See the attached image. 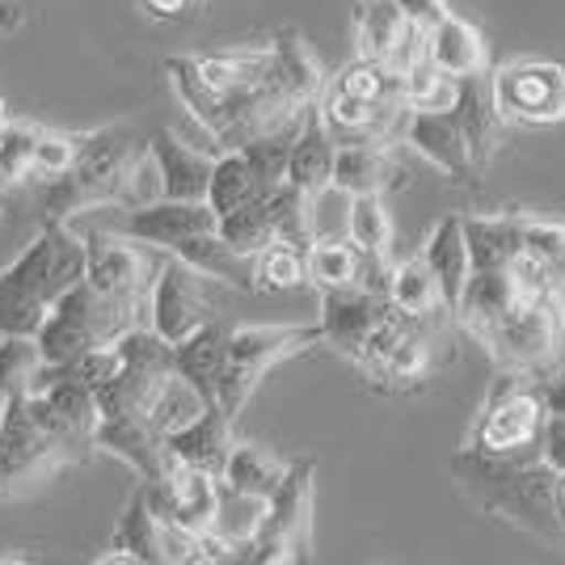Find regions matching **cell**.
I'll list each match as a JSON object with an SVG mask.
<instances>
[{
  "instance_id": "cell-1",
  "label": "cell",
  "mask_w": 565,
  "mask_h": 565,
  "mask_svg": "<svg viewBox=\"0 0 565 565\" xmlns=\"http://www.w3.org/2000/svg\"><path fill=\"white\" fill-rule=\"evenodd\" d=\"M115 376L97 388V430L94 448L110 451L140 481L166 477V435L203 409L178 372L173 347L157 330L136 326L115 342Z\"/></svg>"
},
{
  "instance_id": "cell-2",
  "label": "cell",
  "mask_w": 565,
  "mask_h": 565,
  "mask_svg": "<svg viewBox=\"0 0 565 565\" xmlns=\"http://www.w3.org/2000/svg\"><path fill=\"white\" fill-rule=\"evenodd\" d=\"M451 477L486 515L507 519L519 532L541 536L548 544L565 541L557 502H553L557 472L544 465L536 444H523L511 451H481L465 444L451 456Z\"/></svg>"
},
{
  "instance_id": "cell-3",
  "label": "cell",
  "mask_w": 565,
  "mask_h": 565,
  "mask_svg": "<svg viewBox=\"0 0 565 565\" xmlns=\"http://www.w3.org/2000/svg\"><path fill=\"white\" fill-rule=\"evenodd\" d=\"M85 275V241L68 220H43V233L0 270V333L34 338L55 300Z\"/></svg>"
},
{
  "instance_id": "cell-4",
  "label": "cell",
  "mask_w": 565,
  "mask_h": 565,
  "mask_svg": "<svg viewBox=\"0 0 565 565\" xmlns=\"http://www.w3.org/2000/svg\"><path fill=\"white\" fill-rule=\"evenodd\" d=\"M140 169L143 161L127 127L85 131L76 161L43 186V220H72L76 212L106 203H136Z\"/></svg>"
},
{
  "instance_id": "cell-5",
  "label": "cell",
  "mask_w": 565,
  "mask_h": 565,
  "mask_svg": "<svg viewBox=\"0 0 565 565\" xmlns=\"http://www.w3.org/2000/svg\"><path fill=\"white\" fill-rule=\"evenodd\" d=\"M76 460H89V456L51 423L47 409L39 405L30 388L4 401V414H0V498L18 494V490L60 472L64 465H76Z\"/></svg>"
},
{
  "instance_id": "cell-6",
  "label": "cell",
  "mask_w": 565,
  "mask_h": 565,
  "mask_svg": "<svg viewBox=\"0 0 565 565\" xmlns=\"http://www.w3.org/2000/svg\"><path fill=\"white\" fill-rule=\"evenodd\" d=\"M136 326H148V308L106 300L85 282V275L72 282L68 291L55 300L47 321L34 333V347L43 363H68L76 354L94 347H115L118 338Z\"/></svg>"
},
{
  "instance_id": "cell-7",
  "label": "cell",
  "mask_w": 565,
  "mask_h": 565,
  "mask_svg": "<svg viewBox=\"0 0 565 565\" xmlns=\"http://www.w3.org/2000/svg\"><path fill=\"white\" fill-rule=\"evenodd\" d=\"M312 472L317 465L308 456L282 469V481L266 498L258 532L236 548V562L291 565L312 557Z\"/></svg>"
},
{
  "instance_id": "cell-8",
  "label": "cell",
  "mask_w": 565,
  "mask_h": 565,
  "mask_svg": "<svg viewBox=\"0 0 565 565\" xmlns=\"http://www.w3.org/2000/svg\"><path fill=\"white\" fill-rule=\"evenodd\" d=\"M498 372L523 380L548 376L562 363V308L557 296H532L519 300L507 317H498L490 330L477 338Z\"/></svg>"
},
{
  "instance_id": "cell-9",
  "label": "cell",
  "mask_w": 565,
  "mask_h": 565,
  "mask_svg": "<svg viewBox=\"0 0 565 565\" xmlns=\"http://www.w3.org/2000/svg\"><path fill=\"white\" fill-rule=\"evenodd\" d=\"M321 347V326H245L228 330V351H224V372L215 384V405L236 423L245 401L258 393V384L279 367L282 359Z\"/></svg>"
},
{
  "instance_id": "cell-10",
  "label": "cell",
  "mask_w": 565,
  "mask_h": 565,
  "mask_svg": "<svg viewBox=\"0 0 565 565\" xmlns=\"http://www.w3.org/2000/svg\"><path fill=\"white\" fill-rule=\"evenodd\" d=\"M490 106L507 127L565 122V68L553 60L502 64L490 81Z\"/></svg>"
},
{
  "instance_id": "cell-11",
  "label": "cell",
  "mask_w": 565,
  "mask_h": 565,
  "mask_svg": "<svg viewBox=\"0 0 565 565\" xmlns=\"http://www.w3.org/2000/svg\"><path fill=\"white\" fill-rule=\"evenodd\" d=\"M81 241H85V282L97 296L148 308V291H152L157 266H161L148 254V245L122 233H106V228H94Z\"/></svg>"
},
{
  "instance_id": "cell-12",
  "label": "cell",
  "mask_w": 565,
  "mask_h": 565,
  "mask_svg": "<svg viewBox=\"0 0 565 565\" xmlns=\"http://www.w3.org/2000/svg\"><path fill=\"white\" fill-rule=\"evenodd\" d=\"M536 380L523 376H502L494 380L490 397L477 414V426L469 435V448L481 451H511L523 444H536V430L544 418V401L541 388H532Z\"/></svg>"
},
{
  "instance_id": "cell-13",
  "label": "cell",
  "mask_w": 565,
  "mask_h": 565,
  "mask_svg": "<svg viewBox=\"0 0 565 565\" xmlns=\"http://www.w3.org/2000/svg\"><path fill=\"white\" fill-rule=\"evenodd\" d=\"M203 321H212V305L203 296V275L186 262L166 258L157 266V279L148 291V330H157L173 347Z\"/></svg>"
},
{
  "instance_id": "cell-14",
  "label": "cell",
  "mask_w": 565,
  "mask_h": 565,
  "mask_svg": "<svg viewBox=\"0 0 565 565\" xmlns=\"http://www.w3.org/2000/svg\"><path fill=\"white\" fill-rule=\"evenodd\" d=\"M423 34L397 9V0H359L354 9V51L393 72H405L423 60Z\"/></svg>"
},
{
  "instance_id": "cell-15",
  "label": "cell",
  "mask_w": 565,
  "mask_h": 565,
  "mask_svg": "<svg viewBox=\"0 0 565 565\" xmlns=\"http://www.w3.org/2000/svg\"><path fill=\"white\" fill-rule=\"evenodd\" d=\"M388 296L372 291L363 282H342V287H321V347H333L354 363V354L363 351V342L372 338L384 312H388Z\"/></svg>"
},
{
  "instance_id": "cell-16",
  "label": "cell",
  "mask_w": 565,
  "mask_h": 565,
  "mask_svg": "<svg viewBox=\"0 0 565 565\" xmlns=\"http://www.w3.org/2000/svg\"><path fill=\"white\" fill-rule=\"evenodd\" d=\"M220 215L199 199V203H186V199H157V203H140L136 212L118 224V233L140 241L148 249H161L169 254L178 241H186L194 233H215Z\"/></svg>"
},
{
  "instance_id": "cell-17",
  "label": "cell",
  "mask_w": 565,
  "mask_h": 565,
  "mask_svg": "<svg viewBox=\"0 0 565 565\" xmlns=\"http://www.w3.org/2000/svg\"><path fill=\"white\" fill-rule=\"evenodd\" d=\"M233 444V418L220 405H203L199 414H190L186 423L173 426L166 435V469L169 465H190V469L220 477Z\"/></svg>"
},
{
  "instance_id": "cell-18",
  "label": "cell",
  "mask_w": 565,
  "mask_h": 565,
  "mask_svg": "<svg viewBox=\"0 0 565 565\" xmlns=\"http://www.w3.org/2000/svg\"><path fill=\"white\" fill-rule=\"evenodd\" d=\"M148 161L157 169L161 199H186V203H207V182H212V152H199L182 143L173 131H152L148 140Z\"/></svg>"
},
{
  "instance_id": "cell-19",
  "label": "cell",
  "mask_w": 565,
  "mask_h": 565,
  "mask_svg": "<svg viewBox=\"0 0 565 565\" xmlns=\"http://www.w3.org/2000/svg\"><path fill=\"white\" fill-rule=\"evenodd\" d=\"M405 143L435 169H444L451 182H472L477 178L451 110H405Z\"/></svg>"
},
{
  "instance_id": "cell-20",
  "label": "cell",
  "mask_w": 565,
  "mask_h": 565,
  "mask_svg": "<svg viewBox=\"0 0 565 565\" xmlns=\"http://www.w3.org/2000/svg\"><path fill=\"white\" fill-rule=\"evenodd\" d=\"M435 354H439L435 321L430 317H414L405 326V333L393 342V351L380 359V367L367 376V384L380 388V393H414L435 372Z\"/></svg>"
},
{
  "instance_id": "cell-21",
  "label": "cell",
  "mask_w": 565,
  "mask_h": 565,
  "mask_svg": "<svg viewBox=\"0 0 565 565\" xmlns=\"http://www.w3.org/2000/svg\"><path fill=\"white\" fill-rule=\"evenodd\" d=\"M401 182H405V169L397 166V157L380 140L338 143L330 186L347 190V194H384Z\"/></svg>"
},
{
  "instance_id": "cell-22",
  "label": "cell",
  "mask_w": 565,
  "mask_h": 565,
  "mask_svg": "<svg viewBox=\"0 0 565 565\" xmlns=\"http://www.w3.org/2000/svg\"><path fill=\"white\" fill-rule=\"evenodd\" d=\"M224 351H228V326L224 321H203L182 342H173V372L178 380L194 388V397L203 405H215V384L224 372Z\"/></svg>"
},
{
  "instance_id": "cell-23",
  "label": "cell",
  "mask_w": 565,
  "mask_h": 565,
  "mask_svg": "<svg viewBox=\"0 0 565 565\" xmlns=\"http://www.w3.org/2000/svg\"><path fill=\"white\" fill-rule=\"evenodd\" d=\"M423 51L435 68L456 76V81L486 76V64H490V51H486V39L477 34V25H469L465 18H451V13H444L435 25H426Z\"/></svg>"
},
{
  "instance_id": "cell-24",
  "label": "cell",
  "mask_w": 565,
  "mask_h": 565,
  "mask_svg": "<svg viewBox=\"0 0 565 565\" xmlns=\"http://www.w3.org/2000/svg\"><path fill=\"white\" fill-rule=\"evenodd\" d=\"M423 262L439 282V305L456 312V300L469 279V245H465V215H444L423 245Z\"/></svg>"
},
{
  "instance_id": "cell-25",
  "label": "cell",
  "mask_w": 565,
  "mask_h": 565,
  "mask_svg": "<svg viewBox=\"0 0 565 565\" xmlns=\"http://www.w3.org/2000/svg\"><path fill=\"white\" fill-rule=\"evenodd\" d=\"M333 152H338V140L330 136V127L321 122L317 106H312V110L305 115V122H300V131H296V140H291L282 182L296 186L300 194H312V190L330 186Z\"/></svg>"
},
{
  "instance_id": "cell-26",
  "label": "cell",
  "mask_w": 565,
  "mask_h": 565,
  "mask_svg": "<svg viewBox=\"0 0 565 565\" xmlns=\"http://www.w3.org/2000/svg\"><path fill=\"white\" fill-rule=\"evenodd\" d=\"M451 118L465 136V148L472 157V169H486L494 161L498 143H502V118L494 115L490 97L481 94V76H465L460 94L451 102Z\"/></svg>"
},
{
  "instance_id": "cell-27",
  "label": "cell",
  "mask_w": 565,
  "mask_h": 565,
  "mask_svg": "<svg viewBox=\"0 0 565 565\" xmlns=\"http://www.w3.org/2000/svg\"><path fill=\"white\" fill-rule=\"evenodd\" d=\"M97 562H140V565H166V548H161V519L152 515L143 486L131 494L127 511L118 519L115 536H110V553H102Z\"/></svg>"
},
{
  "instance_id": "cell-28",
  "label": "cell",
  "mask_w": 565,
  "mask_h": 565,
  "mask_svg": "<svg viewBox=\"0 0 565 565\" xmlns=\"http://www.w3.org/2000/svg\"><path fill=\"white\" fill-rule=\"evenodd\" d=\"M270 190H279V186H266L258 178V169L245 161L241 148H224L212 166L207 207H212L215 215H228V212H236V207H245V203H254V199H266Z\"/></svg>"
},
{
  "instance_id": "cell-29",
  "label": "cell",
  "mask_w": 565,
  "mask_h": 565,
  "mask_svg": "<svg viewBox=\"0 0 565 565\" xmlns=\"http://www.w3.org/2000/svg\"><path fill=\"white\" fill-rule=\"evenodd\" d=\"M465 245L472 266H511L523 249L519 215H465Z\"/></svg>"
},
{
  "instance_id": "cell-30",
  "label": "cell",
  "mask_w": 565,
  "mask_h": 565,
  "mask_svg": "<svg viewBox=\"0 0 565 565\" xmlns=\"http://www.w3.org/2000/svg\"><path fill=\"white\" fill-rule=\"evenodd\" d=\"M199 81L212 89V94H236V89H249L258 85L262 76L270 72V47L258 51H224V55H190Z\"/></svg>"
},
{
  "instance_id": "cell-31",
  "label": "cell",
  "mask_w": 565,
  "mask_h": 565,
  "mask_svg": "<svg viewBox=\"0 0 565 565\" xmlns=\"http://www.w3.org/2000/svg\"><path fill=\"white\" fill-rule=\"evenodd\" d=\"M282 469H287V465H279V460L266 448H258V444H233L224 469H220V481H224L228 490H241V494L270 498L275 486L282 481Z\"/></svg>"
},
{
  "instance_id": "cell-32",
  "label": "cell",
  "mask_w": 565,
  "mask_h": 565,
  "mask_svg": "<svg viewBox=\"0 0 565 565\" xmlns=\"http://www.w3.org/2000/svg\"><path fill=\"white\" fill-rule=\"evenodd\" d=\"M384 296H388V305L409 312V317H435V308H444L439 305V282H435L430 266L423 262V254L388 266Z\"/></svg>"
},
{
  "instance_id": "cell-33",
  "label": "cell",
  "mask_w": 565,
  "mask_h": 565,
  "mask_svg": "<svg viewBox=\"0 0 565 565\" xmlns=\"http://www.w3.org/2000/svg\"><path fill=\"white\" fill-rule=\"evenodd\" d=\"M262 511H266V498L241 494V490H228V486L220 481V498H215V515H212V536L233 548V562H236V548L258 532Z\"/></svg>"
},
{
  "instance_id": "cell-34",
  "label": "cell",
  "mask_w": 565,
  "mask_h": 565,
  "mask_svg": "<svg viewBox=\"0 0 565 565\" xmlns=\"http://www.w3.org/2000/svg\"><path fill=\"white\" fill-rule=\"evenodd\" d=\"M305 282H308V266L300 245L270 241L266 249L254 254V291H296Z\"/></svg>"
},
{
  "instance_id": "cell-35",
  "label": "cell",
  "mask_w": 565,
  "mask_h": 565,
  "mask_svg": "<svg viewBox=\"0 0 565 565\" xmlns=\"http://www.w3.org/2000/svg\"><path fill=\"white\" fill-rule=\"evenodd\" d=\"M305 266L312 287H342V282H359L363 258L351 241H312L305 249Z\"/></svg>"
},
{
  "instance_id": "cell-36",
  "label": "cell",
  "mask_w": 565,
  "mask_h": 565,
  "mask_svg": "<svg viewBox=\"0 0 565 565\" xmlns=\"http://www.w3.org/2000/svg\"><path fill=\"white\" fill-rule=\"evenodd\" d=\"M401 81H405V110H451V102L460 94V81L435 68L426 51L418 64L401 72Z\"/></svg>"
},
{
  "instance_id": "cell-37",
  "label": "cell",
  "mask_w": 565,
  "mask_h": 565,
  "mask_svg": "<svg viewBox=\"0 0 565 565\" xmlns=\"http://www.w3.org/2000/svg\"><path fill=\"white\" fill-rule=\"evenodd\" d=\"M519 241H523V249L553 275L557 291H565V220L519 215Z\"/></svg>"
},
{
  "instance_id": "cell-38",
  "label": "cell",
  "mask_w": 565,
  "mask_h": 565,
  "mask_svg": "<svg viewBox=\"0 0 565 565\" xmlns=\"http://www.w3.org/2000/svg\"><path fill=\"white\" fill-rule=\"evenodd\" d=\"M39 347L34 338H18V333H0V409L13 393H25L30 380L39 372Z\"/></svg>"
},
{
  "instance_id": "cell-39",
  "label": "cell",
  "mask_w": 565,
  "mask_h": 565,
  "mask_svg": "<svg viewBox=\"0 0 565 565\" xmlns=\"http://www.w3.org/2000/svg\"><path fill=\"white\" fill-rule=\"evenodd\" d=\"M308 236L312 241H347V215H351V194L338 186H321L305 194Z\"/></svg>"
},
{
  "instance_id": "cell-40",
  "label": "cell",
  "mask_w": 565,
  "mask_h": 565,
  "mask_svg": "<svg viewBox=\"0 0 565 565\" xmlns=\"http://www.w3.org/2000/svg\"><path fill=\"white\" fill-rule=\"evenodd\" d=\"M34 140H39V127L30 122H9L0 131V190L22 186L34 173Z\"/></svg>"
},
{
  "instance_id": "cell-41",
  "label": "cell",
  "mask_w": 565,
  "mask_h": 565,
  "mask_svg": "<svg viewBox=\"0 0 565 565\" xmlns=\"http://www.w3.org/2000/svg\"><path fill=\"white\" fill-rule=\"evenodd\" d=\"M76 152H81V136H60V131H43V127H39V140H34V173L60 178V173L76 161Z\"/></svg>"
},
{
  "instance_id": "cell-42",
  "label": "cell",
  "mask_w": 565,
  "mask_h": 565,
  "mask_svg": "<svg viewBox=\"0 0 565 565\" xmlns=\"http://www.w3.org/2000/svg\"><path fill=\"white\" fill-rule=\"evenodd\" d=\"M536 448H541L544 465L562 477L565 472V414H544L541 430H536Z\"/></svg>"
},
{
  "instance_id": "cell-43",
  "label": "cell",
  "mask_w": 565,
  "mask_h": 565,
  "mask_svg": "<svg viewBox=\"0 0 565 565\" xmlns=\"http://www.w3.org/2000/svg\"><path fill=\"white\" fill-rule=\"evenodd\" d=\"M544 401V414H565V367H553L548 376L536 380Z\"/></svg>"
},
{
  "instance_id": "cell-44",
  "label": "cell",
  "mask_w": 565,
  "mask_h": 565,
  "mask_svg": "<svg viewBox=\"0 0 565 565\" xmlns=\"http://www.w3.org/2000/svg\"><path fill=\"white\" fill-rule=\"evenodd\" d=\"M397 9L409 18V22L418 25V30H426V25H435L448 9H444V0H397Z\"/></svg>"
},
{
  "instance_id": "cell-45",
  "label": "cell",
  "mask_w": 565,
  "mask_h": 565,
  "mask_svg": "<svg viewBox=\"0 0 565 565\" xmlns=\"http://www.w3.org/2000/svg\"><path fill=\"white\" fill-rule=\"evenodd\" d=\"M22 25V4L18 0H0V34H13Z\"/></svg>"
},
{
  "instance_id": "cell-46",
  "label": "cell",
  "mask_w": 565,
  "mask_h": 565,
  "mask_svg": "<svg viewBox=\"0 0 565 565\" xmlns=\"http://www.w3.org/2000/svg\"><path fill=\"white\" fill-rule=\"evenodd\" d=\"M143 4H148L157 18H178V13H186L194 0H143Z\"/></svg>"
},
{
  "instance_id": "cell-47",
  "label": "cell",
  "mask_w": 565,
  "mask_h": 565,
  "mask_svg": "<svg viewBox=\"0 0 565 565\" xmlns=\"http://www.w3.org/2000/svg\"><path fill=\"white\" fill-rule=\"evenodd\" d=\"M553 502H557V519H562L565 527V472L557 477V486H553Z\"/></svg>"
},
{
  "instance_id": "cell-48",
  "label": "cell",
  "mask_w": 565,
  "mask_h": 565,
  "mask_svg": "<svg viewBox=\"0 0 565 565\" xmlns=\"http://www.w3.org/2000/svg\"><path fill=\"white\" fill-rule=\"evenodd\" d=\"M9 127V110H4V102H0V131Z\"/></svg>"
},
{
  "instance_id": "cell-49",
  "label": "cell",
  "mask_w": 565,
  "mask_h": 565,
  "mask_svg": "<svg viewBox=\"0 0 565 565\" xmlns=\"http://www.w3.org/2000/svg\"><path fill=\"white\" fill-rule=\"evenodd\" d=\"M557 367H565V354H562V363H557Z\"/></svg>"
},
{
  "instance_id": "cell-50",
  "label": "cell",
  "mask_w": 565,
  "mask_h": 565,
  "mask_svg": "<svg viewBox=\"0 0 565 565\" xmlns=\"http://www.w3.org/2000/svg\"><path fill=\"white\" fill-rule=\"evenodd\" d=\"M0 220H4V207H0Z\"/></svg>"
}]
</instances>
